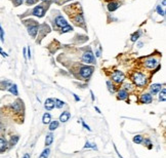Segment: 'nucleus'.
Returning a JSON list of instances; mask_svg holds the SVG:
<instances>
[{
	"label": "nucleus",
	"instance_id": "f257e3e1",
	"mask_svg": "<svg viewBox=\"0 0 166 158\" xmlns=\"http://www.w3.org/2000/svg\"><path fill=\"white\" fill-rule=\"evenodd\" d=\"M24 24L28 29V33L32 38H36V35L39 31V24L34 20H26L24 21Z\"/></svg>",
	"mask_w": 166,
	"mask_h": 158
},
{
	"label": "nucleus",
	"instance_id": "f03ea898",
	"mask_svg": "<svg viewBox=\"0 0 166 158\" xmlns=\"http://www.w3.org/2000/svg\"><path fill=\"white\" fill-rule=\"evenodd\" d=\"M131 79H132V81L134 82L135 85L139 86V87H141V86H145V84L147 83L146 75H145L144 73H141V72H134L132 74Z\"/></svg>",
	"mask_w": 166,
	"mask_h": 158
},
{
	"label": "nucleus",
	"instance_id": "7ed1b4c3",
	"mask_svg": "<svg viewBox=\"0 0 166 158\" xmlns=\"http://www.w3.org/2000/svg\"><path fill=\"white\" fill-rule=\"evenodd\" d=\"M47 8H48V5L45 4V3H43V4H40V5H37V6H35L31 10V12H29V14H31V16H38V18H42V16H44L45 11H46Z\"/></svg>",
	"mask_w": 166,
	"mask_h": 158
},
{
	"label": "nucleus",
	"instance_id": "20e7f679",
	"mask_svg": "<svg viewBox=\"0 0 166 158\" xmlns=\"http://www.w3.org/2000/svg\"><path fill=\"white\" fill-rule=\"evenodd\" d=\"M82 61L83 63H86V64H95V58H94L93 52H91L90 48L85 50L84 54H82Z\"/></svg>",
	"mask_w": 166,
	"mask_h": 158
},
{
	"label": "nucleus",
	"instance_id": "39448f33",
	"mask_svg": "<svg viewBox=\"0 0 166 158\" xmlns=\"http://www.w3.org/2000/svg\"><path fill=\"white\" fill-rule=\"evenodd\" d=\"M94 71V67L92 66H82L79 70V73H80V76L82 78H89L91 76V74Z\"/></svg>",
	"mask_w": 166,
	"mask_h": 158
},
{
	"label": "nucleus",
	"instance_id": "423d86ee",
	"mask_svg": "<svg viewBox=\"0 0 166 158\" xmlns=\"http://www.w3.org/2000/svg\"><path fill=\"white\" fill-rule=\"evenodd\" d=\"M144 65L145 67L148 68V69H155V68L159 65V62H158V60L155 59V58H149V59H147L146 61L144 62Z\"/></svg>",
	"mask_w": 166,
	"mask_h": 158
},
{
	"label": "nucleus",
	"instance_id": "0eeeda50",
	"mask_svg": "<svg viewBox=\"0 0 166 158\" xmlns=\"http://www.w3.org/2000/svg\"><path fill=\"white\" fill-rule=\"evenodd\" d=\"M124 78H125V76H124L123 72H121V71L119 70H116L112 74V80L114 82H116V83H121V82H123Z\"/></svg>",
	"mask_w": 166,
	"mask_h": 158
},
{
	"label": "nucleus",
	"instance_id": "6e6552de",
	"mask_svg": "<svg viewBox=\"0 0 166 158\" xmlns=\"http://www.w3.org/2000/svg\"><path fill=\"white\" fill-rule=\"evenodd\" d=\"M54 24H56V26L58 28H60V29H63L64 27H66L67 25H69L68 24V22L66 21V19L64 18L63 16H58L56 19H54Z\"/></svg>",
	"mask_w": 166,
	"mask_h": 158
},
{
	"label": "nucleus",
	"instance_id": "1a4fd4ad",
	"mask_svg": "<svg viewBox=\"0 0 166 158\" xmlns=\"http://www.w3.org/2000/svg\"><path fill=\"white\" fill-rule=\"evenodd\" d=\"M73 22H74L75 25L77 26H83L84 27V25H85V22H84V18H83V14H77L76 16L73 18Z\"/></svg>",
	"mask_w": 166,
	"mask_h": 158
},
{
	"label": "nucleus",
	"instance_id": "9d476101",
	"mask_svg": "<svg viewBox=\"0 0 166 158\" xmlns=\"http://www.w3.org/2000/svg\"><path fill=\"white\" fill-rule=\"evenodd\" d=\"M22 107H23V102L21 101V100H16V102H14V103L10 105V108L16 113H20L21 111H22Z\"/></svg>",
	"mask_w": 166,
	"mask_h": 158
},
{
	"label": "nucleus",
	"instance_id": "9b49d317",
	"mask_svg": "<svg viewBox=\"0 0 166 158\" xmlns=\"http://www.w3.org/2000/svg\"><path fill=\"white\" fill-rule=\"evenodd\" d=\"M8 149V142L6 139L0 138V153H3Z\"/></svg>",
	"mask_w": 166,
	"mask_h": 158
},
{
	"label": "nucleus",
	"instance_id": "f8f14e48",
	"mask_svg": "<svg viewBox=\"0 0 166 158\" xmlns=\"http://www.w3.org/2000/svg\"><path fill=\"white\" fill-rule=\"evenodd\" d=\"M107 6H108L109 11H115L116 9L119 8L120 3L117 2V1H111V2L108 3V5H107Z\"/></svg>",
	"mask_w": 166,
	"mask_h": 158
},
{
	"label": "nucleus",
	"instance_id": "ddd939ff",
	"mask_svg": "<svg viewBox=\"0 0 166 158\" xmlns=\"http://www.w3.org/2000/svg\"><path fill=\"white\" fill-rule=\"evenodd\" d=\"M44 107L46 110H52L54 107V101L52 99H47L46 101H45V104H44Z\"/></svg>",
	"mask_w": 166,
	"mask_h": 158
},
{
	"label": "nucleus",
	"instance_id": "4468645a",
	"mask_svg": "<svg viewBox=\"0 0 166 158\" xmlns=\"http://www.w3.org/2000/svg\"><path fill=\"white\" fill-rule=\"evenodd\" d=\"M161 84H159V83H155V84H153V85H151V88H150V90H151V93H153V95H156V93H158L161 90Z\"/></svg>",
	"mask_w": 166,
	"mask_h": 158
},
{
	"label": "nucleus",
	"instance_id": "2eb2a0df",
	"mask_svg": "<svg viewBox=\"0 0 166 158\" xmlns=\"http://www.w3.org/2000/svg\"><path fill=\"white\" fill-rule=\"evenodd\" d=\"M141 102L144 103V104H150L151 102H152V95H149V93H145V95H141Z\"/></svg>",
	"mask_w": 166,
	"mask_h": 158
},
{
	"label": "nucleus",
	"instance_id": "dca6fc26",
	"mask_svg": "<svg viewBox=\"0 0 166 158\" xmlns=\"http://www.w3.org/2000/svg\"><path fill=\"white\" fill-rule=\"evenodd\" d=\"M19 140H20V137L19 135H12V137H10V140H9L8 142V147H14L16 146V144H18Z\"/></svg>",
	"mask_w": 166,
	"mask_h": 158
},
{
	"label": "nucleus",
	"instance_id": "f3484780",
	"mask_svg": "<svg viewBox=\"0 0 166 158\" xmlns=\"http://www.w3.org/2000/svg\"><path fill=\"white\" fill-rule=\"evenodd\" d=\"M70 117H71V114H70V112L65 111V112L62 113L61 116H60V120H61V122H67L68 120L70 119Z\"/></svg>",
	"mask_w": 166,
	"mask_h": 158
},
{
	"label": "nucleus",
	"instance_id": "a211bd4d",
	"mask_svg": "<svg viewBox=\"0 0 166 158\" xmlns=\"http://www.w3.org/2000/svg\"><path fill=\"white\" fill-rule=\"evenodd\" d=\"M11 81H9V80H2V81H0V89H8V87L11 85Z\"/></svg>",
	"mask_w": 166,
	"mask_h": 158
},
{
	"label": "nucleus",
	"instance_id": "6ab92c4d",
	"mask_svg": "<svg viewBox=\"0 0 166 158\" xmlns=\"http://www.w3.org/2000/svg\"><path fill=\"white\" fill-rule=\"evenodd\" d=\"M127 97H128L127 90L120 89L119 91H118V99L119 100H125V99H127Z\"/></svg>",
	"mask_w": 166,
	"mask_h": 158
},
{
	"label": "nucleus",
	"instance_id": "aec40b11",
	"mask_svg": "<svg viewBox=\"0 0 166 158\" xmlns=\"http://www.w3.org/2000/svg\"><path fill=\"white\" fill-rule=\"evenodd\" d=\"M8 91L10 93H12L14 95H19V91H18V85L16 84H11L10 86L8 87Z\"/></svg>",
	"mask_w": 166,
	"mask_h": 158
},
{
	"label": "nucleus",
	"instance_id": "412c9836",
	"mask_svg": "<svg viewBox=\"0 0 166 158\" xmlns=\"http://www.w3.org/2000/svg\"><path fill=\"white\" fill-rule=\"evenodd\" d=\"M54 142V135L52 133H48L45 138V146H49L51 145V143Z\"/></svg>",
	"mask_w": 166,
	"mask_h": 158
},
{
	"label": "nucleus",
	"instance_id": "4be33fe9",
	"mask_svg": "<svg viewBox=\"0 0 166 158\" xmlns=\"http://www.w3.org/2000/svg\"><path fill=\"white\" fill-rule=\"evenodd\" d=\"M50 120H51V116H50V114L49 113H45L42 117V122L44 124H48L50 122Z\"/></svg>",
	"mask_w": 166,
	"mask_h": 158
},
{
	"label": "nucleus",
	"instance_id": "5701e85b",
	"mask_svg": "<svg viewBox=\"0 0 166 158\" xmlns=\"http://www.w3.org/2000/svg\"><path fill=\"white\" fill-rule=\"evenodd\" d=\"M139 36H141V32H139V31L134 32V33H133L132 35L130 36V40L132 41V42H135V41H137V40H139Z\"/></svg>",
	"mask_w": 166,
	"mask_h": 158
},
{
	"label": "nucleus",
	"instance_id": "b1692460",
	"mask_svg": "<svg viewBox=\"0 0 166 158\" xmlns=\"http://www.w3.org/2000/svg\"><path fill=\"white\" fill-rule=\"evenodd\" d=\"M54 106H56V108H63V107L65 106V103H64L63 101H61V100L56 99L54 100Z\"/></svg>",
	"mask_w": 166,
	"mask_h": 158
},
{
	"label": "nucleus",
	"instance_id": "393cba45",
	"mask_svg": "<svg viewBox=\"0 0 166 158\" xmlns=\"http://www.w3.org/2000/svg\"><path fill=\"white\" fill-rule=\"evenodd\" d=\"M166 89L165 88H163V89L161 90V93H159V101H161V102H165V100H166Z\"/></svg>",
	"mask_w": 166,
	"mask_h": 158
},
{
	"label": "nucleus",
	"instance_id": "a878e982",
	"mask_svg": "<svg viewBox=\"0 0 166 158\" xmlns=\"http://www.w3.org/2000/svg\"><path fill=\"white\" fill-rule=\"evenodd\" d=\"M49 153H50V150H49V149L43 150V152L40 154L39 158H48V156H49Z\"/></svg>",
	"mask_w": 166,
	"mask_h": 158
},
{
	"label": "nucleus",
	"instance_id": "bb28decb",
	"mask_svg": "<svg viewBox=\"0 0 166 158\" xmlns=\"http://www.w3.org/2000/svg\"><path fill=\"white\" fill-rule=\"evenodd\" d=\"M58 127V121H52V122H50V124H49V129L50 131H56V128Z\"/></svg>",
	"mask_w": 166,
	"mask_h": 158
},
{
	"label": "nucleus",
	"instance_id": "cd10ccee",
	"mask_svg": "<svg viewBox=\"0 0 166 158\" xmlns=\"http://www.w3.org/2000/svg\"><path fill=\"white\" fill-rule=\"evenodd\" d=\"M107 86H108V89H109V91L110 93H115V86H114V84L112 83L111 81H107Z\"/></svg>",
	"mask_w": 166,
	"mask_h": 158
},
{
	"label": "nucleus",
	"instance_id": "c85d7f7f",
	"mask_svg": "<svg viewBox=\"0 0 166 158\" xmlns=\"http://www.w3.org/2000/svg\"><path fill=\"white\" fill-rule=\"evenodd\" d=\"M133 142L137 143V144H141V143L143 142V137H141V135H135L134 138H133Z\"/></svg>",
	"mask_w": 166,
	"mask_h": 158
},
{
	"label": "nucleus",
	"instance_id": "c756f323",
	"mask_svg": "<svg viewBox=\"0 0 166 158\" xmlns=\"http://www.w3.org/2000/svg\"><path fill=\"white\" fill-rule=\"evenodd\" d=\"M62 30V33H67V32H70V31H72L73 30V27L72 26H70V25H67L66 27H64Z\"/></svg>",
	"mask_w": 166,
	"mask_h": 158
},
{
	"label": "nucleus",
	"instance_id": "7c9ffc66",
	"mask_svg": "<svg viewBox=\"0 0 166 158\" xmlns=\"http://www.w3.org/2000/svg\"><path fill=\"white\" fill-rule=\"evenodd\" d=\"M11 2H12V4H14V6L18 7V6H20V5L23 4L24 0H11Z\"/></svg>",
	"mask_w": 166,
	"mask_h": 158
},
{
	"label": "nucleus",
	"instance_id": "2f4dec72",
	"mask_svg": "<svg viewBox=\"0 0 166 158\" xmlns=\"http://www.w3.org/2000/svg\"><path fill=\"white\" fill-rule=\"evenodd\" d=\"M0 40L2 41V42H4V30H3L1 24H0Z\"/></svg>",
	"mask_w": 166,
	"mask_h": 158
},
{
	"label": "nucleus",
	"instance_id": "473e14b6",
	"mask_svg": "<svg viewBox=\"0 0 166 158\" xmlns=\"http://www.w3.org/2000/svg\"><path fill=\"white\" fill-rule=\"evenodd\" d=\"M156 10H157V12L160 14V16H165V12H164V10L162 9L161 5H157V7H156Z\"/></svg>",
	"mask_w": 166,
	"mask_h": 158
},
{
	"label": "nucleus",
	"instance_id": "72a5a7b5",
	"mask_svg": "<svg viewBox=\"0 0 166 158\" xmlns=\"http://www.w3.org/2000/svg\"><path fill=\"white\" fill-rule=\"evenodd\" d=\"M84 148H92V149H97V146H95V144H90L89 142H86Z\"/></svg>",
	"mask_w": 166,
	"mask_h": 158
},
{
	"label": "nucleus",
	"instance_id": "f704fd0d",
	"mask_svg": "<svg viewBox=\"0 0 166 158\" xmlns=\"http://www.w3.org/2000/svg\"><path fill=\"white\" fill-rule=\"evenodd\" d=\"M38 2V0H26V4L27 5H34Z\"/></svg>",
	"mask_w": 166,
	"mask_h": 158
},
{
	"label": "nucleus",
	"instance_id": "c9c22d12",
	"mask_svg": "<svg viewBox=\"0 0 166 158\" xmlns=\"http://www.w3.org/2000/svg\"><path fill=\"white\" fill-rule=\"evenodd\" d=\"M124 87H125V90H130V89H132V85L129 83H125L124 84Z\"/></svg>",
	"mask_w": 166,
	"mask_h": 158
},
{
	"label": "nucleus",
	"instance_id": "e433bc0d",
	"mask_svg": "<svg viewBox=\"0 0 166 158\" xmlns=\"http://www.w3.org/2000/svg\"><path fill=\"white\" fill-rule=\"evenodd\" d=\"M0 54H1V56H2L3 58H7V56H8V54H7L5 52H3V49H2L1 47H0Z\"/></svg>",
	"mask_w": 166,
	"mask_h": 158
},
{
	"label": "nucleus",
	"instance_id": "4c0bfd02",
	"mask_svg": "<svg viewBox=\"0 0 166 158\" xmlns=\"http://www.w3.org/2000/svg\"><path fill=\"white\" fill-rule=\"evenodd\" d=\"M145 144H147V146H148V148H149V149H151V148H152V146H151V145H152V144H151V142H150V140H145Z\"/></svg>",
	"mask_w": 166,
	"mask_h": 158
},
{
	"label": "nucleus",
	"instance_id": "58836bf2",
	"mask_svg": "<svg viewBox=\"0 0 166 158\" xmlns=\"http://www.w3.org/2000/svg\"><path fill=\"white\" fill-rule=\"evenodd\" d=\"M27 50H28V54H27V58L28 59H31V49H30V47H28L27 48Z\"/></svg>",
	"mask_w": 166,
	"mask_h": 158
},
{
	"label": "nucleus",
	"instance_id": "ea45409f",
	"mask_svg": "<svg viewBox=\"0 0 166 158\" xmlns=\"http://www.w3.org/2000/svg\"><path fill=\"white\" fill-rule=\"evenodd\" d=\"M82 124H83V126L85 127L86 129H88V131H91V129L89 128V126H88L87 124H86V123H85V122H84V121H82Z\"/></svg>",
	"mask_w": 166,
	"mask_h": 158
},
{
	"label": "nucleus",
	"instance_id": "a19ab883",
	"mask_svg": "<svg viewBox=\"0 0 166 158\" xmlns=\"http://www.w3.org/2000/svg\"><path fill=\"white\" fill-rule=\"evenodd\" d=\"M23 54H24V58H25V59H27V48H24V50H23Z\"/></svg>",
	"mask_w": 166,
	"mask_h": 158
},
{
	"label": "nucleus",
	"instance_id": "79ce46f5",
	"mask_svg": "<svg viewBox=\"0 0 166 158\" xmlns=\"http://www.w3.org/2000/svg\"><path fill=\"white\" fill-rule=\"evenodd\" d=\"M65 1H67V0H54V2H56V3H63V2H65Z\"/></svg>",
	"mask_w": 166,
	"mask_h": 158
},
{
	"label": "nucleus",
	"instance_id": "37998d69",
	"mask_svg": "<svg viewBox=\"0 0 166 158\" xmlns=\"http://www.w3.org/2000/svg\"><path fill=\"white\" fill-rule=\"evenodd\" d=\"M23 158H31V157H30V155H29V154H28V153H26L25 155L23 156Z\"/></svg>",
	"mask_w": 166,
	"mask_h": 158
},
{
	"label": "nucleus",
	"instance_id": "c03bdc74",
	"mask_svg": "<svg viewBox=\"0 0 166 158\" xmlns=\"http://www.w3.org/2000/svg\"><path fill=\"white\" fill-rule=\"evenodd\" d=\"M97 56H101V48L97 52Z\"/></svg>",
	"mask_w": 166,
	"mask_h": 158
},
{
	"label": "nucleus",
	"instance_id": "a18cd8bd",
	"mask_svg": "<svg viewBox=\"0 0 166 158\" xmlns=\"http://www.w3.org/2000/svg\"><path fill=\"white\" fill-rule=\"evenodd\" d=\"M74 95L75 100H76V101H77V102H78V101H79V100H80V99H79V98H78V97H77V95H75V93H74V95Z\"/></svg>",
	"mask_w": 166,
	"mask_h": 158
},
{
	"label": "nucleus",
	"instance_id": "49530a36",
	"mask_svg": "<svg viewBox=\"0 0 166 158\" xmlns=\"http://www.w3.org/2000/svg\"><path fill=\"white\" fill-rule=\"evenodd\" d=\"M165 4H166V1H165V0H163V1H162V5H163V6H165Z\"/></svg>",
	"mask_w": 166,
	"mask_h": 158
},
{
	"label": "nucleus",
	"instance_id": "de8ad7c7",
	"mask_svg": "<svg viewBox=\"0 0 166 158\" xmlns=\"http://www.w3.org/2000/svg\"><path fill=\"white\" fill-rule=\"evenodd\" d=\"M95 110H97V112H99V113H101V111H99V108H95Z\"/></svg>",
	"mask_w": 166,
	"mask_h": 158
},
{
	"label": "nucleus",
	"instance_id": "09e8293b",
	"mask_svg": "<svg viewBox=\"0 0 166 158\" xmlns=\"http://www.w3.org/2000/svg\"><path fill=\"white\" fill-rule=\"evenodd\" d=\"M42 2H47V1H49V0H41Z\"/></svg>",
	"mask_w": 166,
	"mask_h": 158
}]
</instances>
